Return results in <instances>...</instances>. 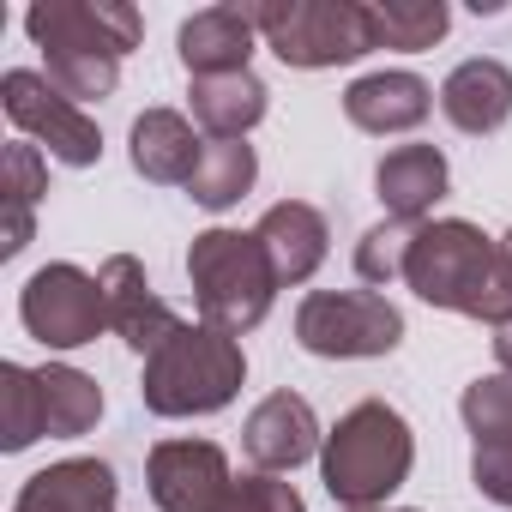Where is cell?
Returning <instances> with one entry per match:
<instances>
[{
	"label": "cell",
	"instance_id": "6",
	"mask_svg": "<svg viewBox=\"0 0 512 512\" xmlns=\"http://www.w3.org/2000/svg\"><path fill=\"white\" fill-rule=\"evenodd\" d=\"M296 338H302L308 356H338V362H350V356H392L398 338H404V314L386 296H374V290H338V296L320 290V296L302 302Z\"/></svg>",
	"mask_w": 512,
	"mask_h": 512
},
{
	"label": "cell",
	"instance_id": "2",
	"mask_svg": "<svg viewBox=\"0 0 512 512\" xmlns=\"http://www.w3.org/2000/svg\"><path fill=\"white\" fill-rule=\"evenodd\" d=\"M187 278H193V302H199V326L217 332H247L260 326L278 290V272L266 260L260 235H235V229H205L193 235L187 253Z\"/></svg>",
	"mask_w": 512,
	"mask_h": 512
},
{
	"label": "cell",
	"instance_id": "29",
	"mask_svg": "<svg viewBox=\"0 0 512 512\" xmlns=\"http://www.w3.org/2000/svg\"><path fill=\"white\" fill-rule=\"evenodd\" d=\"M229 512H302V494L290 482H278L272 470H260V476H241L235 482Z\"/></svg>",
	"mask_w": 512,
	"mask_h": 512
},
{
	"label": "cell",
	"instance_id": "16",
	"mask_svg": "<svg viewBox=\"0 0 512 512\" xmlns=\"http://www.w3.org/2000/svg\"><path fill=\"white\" fill-rule=\"evenodd\" d=\"M434 109V91L416 73H368L344 91V115L362 133H410Z\"/></svg>",
	"mask_w": 512,
	"mask_h": 512
},
{
	"label": "cell",
	"instance_id": "15",
	"mask_svg": "<svg viewBox=\"0 0 512 512\" xmlns=\"http://www.w3.org/2000/svg\"><path fill=\"white\" fill-rule=\"evenodd\" d=\"M440 109H446V121L458 127V133H500L506 121H512V73L500 67V61H464V67H452L446 73V85H440Z\"/></svg>",
	"mask_w": 512,
	"mask_h": 512
},
{
	"label": "cell",
	"instance_id": "17",
	"mask_svg": "<svg viewBox=\"0 0 512 512\" xmlns=\"http://www.w3.org/2000/svg\"><path fill=\"white\" fill-rule=\"evenodd\" d=\"M253 235H260V247H266L278 284H302V278H314L320 260H326V217H320L314 205H302V199L272 205Z\"/></svg>",
	"mask_w": 512,
	"mask_h": 512
},
{
	"label": "cell",
	"instance_id": "28",
	"mask_svg": "<svg viewBox=\"0 0 512 512\" xmlns=\"http://www.w3.org/2000/svg\"><path fill=\"white\" fill-rule=\"evenodd\" d=\"M49 79H55V91H67L73 103H91V97H109V91H115L121 61H115V55H49Z\"/></svg>",
	"mask_w": 512,
	"mask_h": 512
},
{
	"label": "cell",
	"instance_id": "5",
	"mask_svg": "<svg viewBox=\"0 0 512 512\" xmlns=\"http://www.w3.org/2000/svg\"><path fill=\"white\" fill-rule=\"evenodd\" d=\"M247 13H253V31L266 37V49L302 73L344 67L380 49L374 7H362V0H290V7L272 0V7H247Z\"/></svg>",
	"mask_w": 512,
	"mask_h": 512
},
{
	"label": "cell",
	"instance_id": "22",
	"mask_svg": "<svg viewBox=\"0 0 512 512\" xmlns=\"http://www.w3.org/2000/svg\"><path fill=\"white\" fill-rule=\"evenodd\" d=\"M253 175H260V157H253L247 139H211V145H205V163H199V175H193L187 193H193L205 211H223V205H235V199L253 187Z\"/></svg>",
	"mask_w": 512,
	"mask_h": 512
},
{
	"label": "cell",
	"instance_id": "24",
	"mask_svg": "<svg viewBox=\"0 0 512 512\" xmlns=\"http://www.w3.org/2000/svg\"><path fill=\"white\" fill-rule=\"evenodd\" d=\"M43 386H37V368H19L7 362L0 368V446L7 452H25L31 440H43Z\"/></svg>",
	"mask_w": 512,
	"mask_h": 512
},
{
	"label": "cell",
	"instance_id": "31",
	"mask_svg": "<svg viewBox=\"0 0 512 512\" xmlns=\"http://www.w3.org/2000/svg\"><path fill=\"white\" fill-rule=\"evenodd\" d=\"M494 356H500V368H506V374H512V320H506V326H500V338H494Z\"/></svg>",
	"mask_w": 512,
	"mask_h": 512
},
{
	"label": "cell",
	"instance_id": "14",
	"mask_svg": "<svg viewBox=\"0 0 512 512\" xmlns=\"http://www.w3.org/2000/svg\"><path fill=\"white\" fill-rule=\"evenodd\" d=\"M199 163H205V139L193 133L187 115H175V109H145V115L133 121V169H139L145 181L193 187Z\"/></svg>",
	"mask_w": 512,
	"mask_h": 512
},
{
	"label": "cell",
	"instance_id": "32",
	"mask_svg": "<svg viewBox=\"0 0 512 512\" xmlns=\"http://www.w3.org/2000/svg\"><path fill=\"white\" fill-rule=\"evenodd\" d=\"M500 266H506V284H512V235L500 241Z\"/></svg>",
	"mask_w": 512,
	"mask_h": 512
},
{
	"label": "cell",
	"instance_id": "13",
	"mask_svg": "<svg viewBox=\"0 0 512 512\" xmlns=\"http://www.w3.org/2000/svg\"><path fill=\"white\" fill-rule=\"evenodd\" d=\"M247 458L260 464V470H296L302 458H314V446H320V422H314V410H308V398H296V392H272L260 410L247 416Z\"/></svg>",
	"mask_w": 512,
	"mask_h": 512
},
{
	"label": "cell",
	"instance_id": "12",
	"mask_svg": "<svg viewBox=\"0 0 512 512\" xmlns=\"http://www.w3.org/2000/svg\"><path fill=\"white\" fill-rule=\"evenodd\" d=\"M253 13L247 7H205L181 25L175 49H181V67L193 79H223V73H247V55H253Z\"/></svg>",
	"mask_w": 512,
	"mask_h": 512
},
{
	"label": "cell",
	"instance_id": "11",
	"mask_svg": "<svg viewBox=\"0 0 512 512\" xmlns=\"http://www.w3.org/2000/svg\"><path fill=\"white\" fill-rule=\"evenodd\" d=\"M97 284H103V302H109V326H115L139 356H157V350L187 326L169 302H157V296H151V284H145L139 260H127V253H115V260L97 272Z\"/></svg>",
	"mask_w": 512,
	"mask_h": 512
},
{
	"label": "cell",
	"instance_id": "26",
	"mask_svg": "<svg viewBox=\"0 0 512 512\" xmlns=\"http://www.w3.org/2000/svg\"><path fill=\"white\" fill-rule=\"evenodd\" d=\"M464 422H470L476 446H512V374L476 380L464 392Z\"/></svg>",
	"mask_w": 512,
	"mask_h": 512
},
{
	"label": "cell",
	"instance_id": "33",
	"mask_svg": "<svg viewBox=\"0 0 512 512\" xmlns=\"http://www.w3.org/2000/svg\"><path fill=\"white\" fill-rule=\"evenodd\" d=\"M362 512H368V506H362Z\"/></svg>",
	"mask_w": 512,
	"mask_h": 512
},
{
	"label": "cell",
	"instance_id": "10",
	"mask_svg": "<svg viewBox=\"0 0 512 512\" xmlns=\"http://www.w3.org/2000/svg\"><path fill=\"white\" fill-rule=\"evenodd\" d=\"M235 476L211 440H163L151 452V500L163 512H229Z\"/></svg>",
	"mask_w": 512,
	"mask_h": 512
},
{
	"label": "cell",
	"instance_id": "27",
	"mask_svg": "<svg viewBox=\"0 0 512 512\" xmlns=\"http://www.w3.org/2000/svg\"><path fill=\"white\" fill-rule=\"evenodd\" d=\"M410 241H416V223H398V217L374 223V229L362 235V247H356V272H362L368 284L404 278V266H410Z\"/></svg>",
	"mask_w": 512,
	"mask_h": 512
},
{
	"label": "cell",
	"instance_id": "20",
	"mask_svg": "<svg viewBox=\"0 0 512 512\" xmlns=\"http://www.w3.org/2000/svg\"><path fill=\"white\" fill-rule=\"evenodd\" d=\"M193 121L211 139H247V127L266 121V85L253 73H223V79H193Z\"/></svg>",
	"mask_w": 512,
	"mask_h": 512
},
{
	"label": "cell",
	"instance_id": "8",
	"mask_svg": "<svg viewBox=\"0 0 512 512\" xmlns=\"http://www.w3.org/2000/svg\"><path fill=\"white\" fill-rule=\"evenodd\" d=\"M19 320L37 344L49 350H79L91 344L103 326H109V302H103V284L85 278L79 266H43L31 284H25V302H19Z\"/></svg>",
	"mask_w": 512,
	"mask_h": 512
},
{
	"label": "cell",
	"instance_id": "4",
	"mask_svg": "<svg viewBox=\"0 0 512 512\" xmlns=\"http://www.w3.org/2000/svg\"><path fill=\"white\" fill-rule=\"evenodd\" d=\"M410 464H416L410 422H404L392 404H380V398L356 404V410L338 422V434L326 440V488H332L350 512H362V506L386 500L392 488H404Z\"/></svg>",
	"mask_w": 512,
	"mask_h": 512
},
{
	"label": "cell",
	"instance_id": "25",
	"mask_svg": "<svg viewBox=\"0 0 512 512\" xmlns=\"http://www.w3.org/2000/svg\"><path fill=\"white\" fill-rule=\"evenodd\" d=\"M374 25H380V49H434L452 25V13L440 0H392V7H374Z\"/></svg>",
	"mask_w": 512,
	"mask_h": 512
},
{
	"label": "cell",
	"instance_id": "9",
	"mask_svg": "<svg viewBox=\"0 0 512 512\" xmlns=\"http://www.w3.org/2000/svg\"><path fill=\"white\" fill-rule=\"evenodd\" d=\"M25 31L43 55H133L139 49V13L127 0H43L25 13Z\"/></svg>",
	"mask_w": 512,
	"mask_h": 512
},
{
	"label": "cell",
	"instance_id": "19",
	"mask_svg": "<svg viewBox=\"0 0 512 512\" xmlns=\"http://www.w3.org/2000/svg\"><path fill=\"white\" fill-rule=\"evenodd\" d=\"M115 506V470L103 458H67L55 470H37L13 512H109Z\"/></svg>",
	"mask_w": 512,
	"mask_h": 512
},
{
	"label": "cell",
	"instance_id": "1",
	"mask_svg": "<svg viewBox=\"0 0 512 512\" xmlns=\"http://www.w3.org/2000/svg\"><path fill=\"white\" fill-rule=\"evenodd\" d=\"M404 278L434 308H452V314H470V320H488V326L512 320V284H506V266H500V247L476 223L446 217V223L416 229Z\"/></svg>",
	"mask_w": 512,
	"mask_h": 512
},
{
	"label": "cell",
	"instance_id": "3",
	"mask_svg": "<svg viewBox=\"0 0 512 512\" xmlns=\"http://www.w3.org/2000/svg\"><path fill=\"white\" fill-rule=\"evenodd\" d=\"M247 362L241 344L217 326H181L157 356H145V410L157 416H211L235 398Z\"/></svg>",
	"mask_w": 512,
	"mask_h": 512
},
{
	"label": "cell",
	"instance_id": "23",
	"mask_svg": "<svg viewBox=\"0 0 512 512\" xmlns=\"http://www.w3.org/2000/svg\"><path fill=\"white\" fill-rule=\"evenodd\" d=\"M43 187H49V169H43V157H37V145H7V260L13 253H25V241H31V211H37V199H43Z\"/></svg>",
	"mask_w": 512,
	"mask_h": 512
},
{
	"label": "cell",
	"instance_id": "7",
	"mask_svg": "<svg viewBox=\"0 0 512 512\" xmlns=\"http://www.w3.org/2000/svg\"><path fill=\"white\" fill-rule=\"evenodd\" d=\"M0 103H7L13 127H19L25 139H37L55 163H67V169H91V163L103 157V133H97V121H91L67 91H55L49 73L13 67L7 79H0Z\"/></svg>",
	"mask_w": 512,
	"mask_h": 512
},
{
	"label": "cell",
	"instance_id": "18",
	"mask_svg": "<svg viewBox=\"0 0 512 512\" xmlns=\"http://www.w3.org/2000/svg\"><path fill=\"white\" fill-rule=\"evenodd\" d=\"M374 187H380V205L398 223H416L446 199V157L434 145H398V151L380 157Z\"/></svg>",
	"mask_w": 512,
	"mask_h": 512
},
{
	"label": "cell",
	"instance_id": "21",
	"mask_svg": "<svg viewBox=\"0 0 512 512\" xmlns=\"http://www.w3.org/2000/svg\"><path fill=\"white\" fill-rule=\"evenodd\" d=\"M37 386H43V428L61 434V440L85 434L103 416V392L79 368H37Z\"/></svg>",
	"mask_w": 512,
	"mask_h": 512
},
{
	"label": "cell",
	"instance_id": "30",
	"mask_svg": "<svg viewBox=\"0 0 512 512\" xmlns=\"http://www.w3.org/2000/svg\"><path fill=\"white\" fill-rule=\"evenodd\" d=\"M470 476H476V488H482L488 500L512 506V446H476Z\"/></svg>",
	"mask_w": 512,
	"mask_h": 512
}]
</instances>
